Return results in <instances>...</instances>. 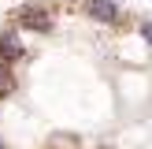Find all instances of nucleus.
<instances>
[{
  "mask_svg": "<svg viewBox=\"0 0 152 149\" xmlns=\"http://www.w3.org/2000/svg\"><path fill=\"white\" fill-rule=\"evenodd\" d=\"M19 22H22L26 30H52V15L45 11V7H34V4L19 11Z\"/></svg>",
  "mask_w": 152,
  "mask_h": 149,
  "instance_id": "obj_1",
  "label": "nucleus"
},
{
  "mask_svg": "<svg viewBox=\"0 0 152 149\" xmlns=\"http://www.w3.org/2000/svg\"><path fill=\"white\" fill-rule=\"evenodd\" d=\"M86 7H89V15L100 19V22H115L119 19V4L115 0H86Z\"/></svg>",
  "mask_w": 152,
  "mask_h": 149,
  "instance_id": "obj_2",
  "label": "nucleus"
},
{
  "mask_svg": "<svg viewBox=\"0 0 152 149\" xmlns=\"http://www.w3.org/2000/svg\"><path fill=\"white\" fill-rule=\"evenodd\" d=\"M15 56H22V41L15 30H4L0 34V63L7 67V60H15Z\"/></svg>",
  "mask_w": 152,
  "mask_h": 149,
  "instance_id": "obj_3",
  "label": "nucleus"
},
{
  "mask_svg": "<svg viewBox=\"0 0 152 149\" xmlns=\"http://www.w3.org/2000/svg\"><path fill=\"white\" fill-rule=\"evenodd\" d=\"M11 93V74H7V67L0 63V97H7Z\"/></svg>",
  "mask_w": 152,
  "mask_h": 149,
  "instance_id": "obj_4",
  "label": "nucleus"
},
{
  "mask_svg": "<svg viewBox=\"0 0 152 149\" xmlns=\"http://www.w3.org/2000/svg\"><path fill=\"white\" fill-rule=\"evenodd\" d=\"M141 34H145V41L152 45V22H145V26H141Z\"/></svg>",
  "mask_w": 152,
  "mask_h": 149,
  "instance_id": "obj_5",
  "label": "nucleus"
},
{
  "mask_svg": "<svg viewBox=\"0 0 152 149\" xmlns=\"http://www.w3.org/2000/svg\"><path fill=\"white\" fill-rule=\"evenodd\" d=\"M0 149H4V145H0Z\"/></svg>",
  "mask_w": 152,
  "mask_h": 149,
  "instance_id": "obj_6",
  "label": "nucleus"
}]
</instances>
